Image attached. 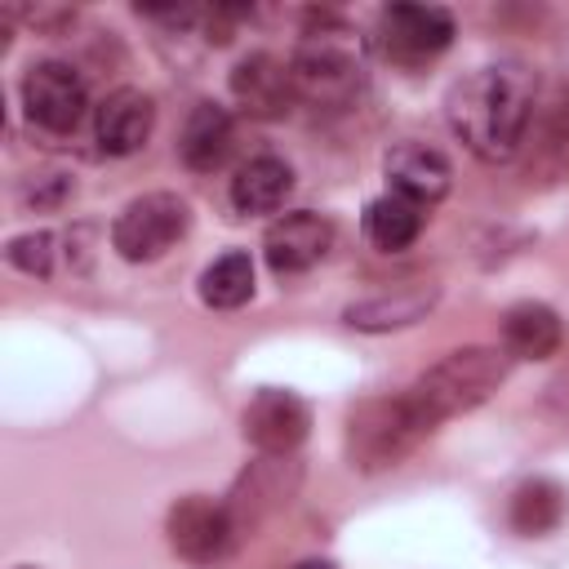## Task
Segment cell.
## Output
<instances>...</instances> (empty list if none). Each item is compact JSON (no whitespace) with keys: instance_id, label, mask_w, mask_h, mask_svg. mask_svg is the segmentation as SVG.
Instances as JSON below:
<instances>
[{"instance_id":"cell-11","label":"cell","mask_w":569,"mask_h":569,"mask_svg":"<svg viewBox=\"0 0 569 569\" xmlns=\"http://www.w3.org/2000/svg\"><path fill=\"white\" fill-rule=\"evenodd\" d=\"M382 173H387V187H391L396 196H405V200H413V204H422V209L436 204V200L449 191V182H453L449 160H445L436 147L418 142V138L396 142V147L382 156Z\"/></svg>"},{"instance_id":"cell-21","label":"cell","mask_w":569,"mask_h":569,"mask_svg":"<svg viewBox=\"0 0 569 569\" xmlns=\"http://www.w3.org/2000/svg\"><path fill=\"white\" fill-rule=\"evenodd\" d=\"M9 267H18L22 276H49L53 271V236L49 231H27V236H13L9 249H4Z\"/></svg>"},{"instance_id":"cell-5","label":"cell","mask_w":569,"mask_h":569,"mask_svg":"<svg viewBox=\"0 0 569 569\" xmlns=\"http://www.w3.org/2000/svg\"><path fill=\"white\" fill-rule=\"evenodd\" d=\"M373 44L387 62H400V67L431 62L453 44V13L445 4H409V0L387 4L378 13Z\"/></svg>"},{"instance_id":"cell-18","label":"cell","mask_w":569,"mask_h":569,"mask_svg":"<svg viewBox=\"0 0 569 569\" xmlns=\"http://www.w3.org/2000/svg\"><path fill=\"white\" fill-rule=\"evenodd\" d=\"M565 511H569V493L547 476H533V480L516 485V493L507 502V520L525 538H547L551 529H560Z\"/></svg>"},{"instance_id":"cell-13","label":"cell","mask_w":569,"mask_h":569,"mask_svg":"<svg viewBox=\"0 0 569 569\" xmlns=\"http://www.w3.org/2000/svg\"><path fill=\"white\" fill-rule=\"evenodd\" d=\"M151 124H156V107L142 89H116L98 102V116H93V138L107 156H133L147 138H151Z\"/></svg>"},{"instance_id":"cell-20","label":"cell","mask_w":569,"mask_h":569,"mask_svg":"<svg viewBox=\"0 0 569 569\" xmlns=\"http://www.w3.org/2000/svg\"><path fill=\"white\" fill-rule=\"evenodd\" d=\"M253 298V258L244 249H227L218 253L204 271H200V302L213 311H236Z\"/></svg>"},{"instance_id":"cell-22","label":"cell","mask_w":569,"mask_h":569,"mask_svg":"<svg viewBox=\"0 0 569 569\" xmlns=\"http://www.w3.org/2000/svg\"><path fill=\"white\" fill-rule=\"evenodd\" d=\"M293 569H333V565H329V560H316V556H311V560H298Z\"/></svg>"},{"instance_id":"cell-4","label":"cell","mask_w":569,"mask_h":569,"mask_svg":"<svg viewBox=\"0 0 569 569\" xmlns=\"http://www.w3.org/2000/svg\"><path fill=\"white\" fill-rule=\"evenodd\" d=\"M191 227V209L173 191H147L120 209L111 222V249L124 262H156L164 258Z\"/></svg>"},{"instance_id":"cell-14","label":"cell","mask_w":569,"mask_h":569,"mask_svg":"<svg viewBox=\"0 0 569 569\" xmlns=\"http://www.w3.org/2000/svg\"><path fill=\"white\" fill-rule=\"evenodd\" d=\"M565 342V325L547 302H516L502 311V351L516 360H551Z\"/></svg>"},{"instance_id":"cell-3","label":"cell","mask_w":569,"mask_h":569,"mask_svg":"<svg viewBox=\"0 0 569 569\" xmlns=\"http://www.w3.org/2000/svg\"><path fill=\"white\" fill-rule=\"evenodd\" d=\"M422 436H431V427L422 422V413L413 409V400L405 391L382 396V400H365L347 418V453L360 471L396 467Z\"/></svg>"},{"instance_id":"cell-8","label":"cell","mask_w":569,"mask_h":569,"mask_svg":"<svg viewBox=\"0 0 569 569\" xmlns=\"http://www.w3.org/2000/svg\"><path fill=\"white\" fill-rule=\"evenodd\" d=\"M164 529H169V547H173L182 560H191V565H213V560H222V556L236 547V538H240L231 507H227V502H213V498H204V493L178 498V502L169 507Z\"/></svg>"},{"instance_id":"cell-17","label":"cell","mask_w":569,"mask_h":569,"mask_svg":"<svg viewBox=\"0 0 569 569\" xmlns=\"http://www.w3.org/2000/svg\"><path fill=\"white\" fill-rule=\"evenodd\" d=\"M422 222H427V209L413 204V200H405V196H396V191L369 200V204H365V218H360L365 240H369L373 249H382V253L409 249V244L422 236Z\"/></svg>"},{"instance_id":"cell-10","label":"cell","mask_w":569,"mask_h":569,"mask_svg":"<svg viewBox=\"0 0 569 569\" xmlns=\"http://www.w3.org/2000/svg\"><path fill=\"white\" fill-rule=\"evenodd\" d=\"M333 244V222L311 213V209H293L284 218H276L262 236V253H267V267L276 276H298V271H311Z\"/></svg>"},{"instance_id":"cell-12","label":"cell","mask_w":569,"mask_h":569,"mask_svg":"<svg viewBox=\"0 0 569 569\" xmlns=\"http://www.w3.org/2000/svg\"><path fill=\"white\" fill-rule=\"evenodd\" d=\"M231 98L258 116V120H280L293 107V76L289 62L271 58V53H249L231 67Z\"/></svg>"},{"instance_id":"cell-23","label":"cell","mask_w":569,"mask_h":569,"mask_svg":"<svg viewBox=\"0 0 569 569\" xmlns=\"http://www.w3.org/2000/svg\"><path fill=\"white\" fill-rule=\"evenodd\" d=\"M22 569H31V565H22Z\"/></svg>"},{"instance_id":"cell-15","label":"cell","mask_w":569,"mask_h":569,"mask_svg":"<svg viewBox=\"0 0 569 569\" xmlns=\"http://www.w3.org/2000/svg\"><path fill=\"white\" fill-rule=\"evenodd\" d=\"M231 138H236V129H231L227 107H218V102H196L191 116H187V124H182L178 156H182L187 169L213 173V169L231 156Z\"/></svg>"},{"instance_id":"cell-9","label":"cell","mask_w":569,"mask_h":569,"mask_svg":"<svg viewBox=\"0 0 569 569\" xmlns=\"http://www.w3.org/2000/svg\"><path fill=\"white\" fill-rule=\"evenodd\" d=\"M244 440L258 449V453H271V458H284L293 453L302 440H307V427H311V409L307 400H298L293 391H280V387H262L249 405H244Z\"/></svg>"},{"instance_id":"cell-2","label":"cell","mask_w":569,"mask_h":569,"mask_svg":"<svg viewBox=\"0 0 569 569\" xmlns=\"http://www.w3.org/2000/svg\"><path fill=\"white\" fill-rule=\"evenodd\" d=\"M507 365H511V356L498 351V347H458L445 360H436L405 396L413 400V409L422 413V422L436 431L445 418L485 405L502 387Z\"/></svg>"},{"instance_id":"cell-19","label":"cell","mask_w":569,"mask_h":569,"mask_svg":"<svg viewBox=\"0 0 569 569\" xmlns=\"http://www.w3.org/2000/svg\"><path fill=\"white\" fill-rule=\"evenodd\" d=\"M436 302V284H405L396 293H378V298H365V302H351L347 307V325L351 329H369V333H382V329H400V325H413L422 311H431Z\"/></svg>"},{"instance_id":"cell-16","label":"cell","mask_w":569,"mask_h":569,"mask_svg":"<svg viewBox=\"0 0 569 569\" xmlns=\"http://www.w3.org/2000/svg\"><path fill=\"white\" fill-rule=\"evenodd\" d=\"M293 191V169L280 156H253L231 178V204L240 213H276Z\"/></svg>"},{"instance_id":"cell-6","label":"cell","mask_w":569,"mask_h":569,"mask_svg":"<svg viewBox=\"0 0 569 569\" xmlns=\"http://www.w3.org/2000/svg\"><path fill=\"white\" fill-rule=\"evenodd\" d=\"M289 76H293V93L316 107H347L365 84L360 62L329 36H307L289 58Z\"/></svg>"},{"instance_id":"cell-7","label":"cell","mask_w":569,"mask_h":569,"mask_svg":"<svg viewBox=\"0 0 569 569\" xmlns=\"http://www.w3.org/2000/svg\"><path fill=\"white\" fill-rule=\"evenodd\" d=\"M22 111L44 133H71L89 111V89L71 62H36L22 76Z\"/></svg>"},{"instance_id":"cell-1","label":"cell","mask_w":569,"mask_h":569,"mask_svg":"<svg viewBox=\"0 0 569 569\" xmlns=\"http://www.w3.org/2000/svg\"><path fill=\"white\" fill-rule=\"evenodd\" d=\"M533 71L525 62H489L449 89L445 116L462 147L489 164L511 160L533 120Z\"/></svg>"}]
</instances>
